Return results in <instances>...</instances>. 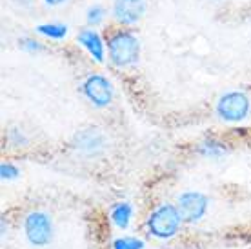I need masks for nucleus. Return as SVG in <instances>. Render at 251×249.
<instances>
[{
	"instance_id": "6",
	"label": "nucleus",
	"mask_w": 251,
	"mask_h": 249,
	"mask_svg": "<svg viewBox=\"0 0 251 249\" xmlns=\"http://www.w3.org/2000/svg\"><path fill=\"white\" fill-rule=\"evenodd\" d=\"M82 91L95 107H107L113 102V86L102 75L88 76L82 86Z\"/></svg>"
},
{
	"instance_id": "18",
	"label": "nucleus",
	"mask_w": 251,
	"mask_h": 249,
	"mask_svg": "<svg viewBox=\"0 0 251 249\" xmlns=\"http://www.w3.org/2000/svg\"><path fill=\"white\" fill-rule=\"evenodd\" d=\"M6 231H7V225H6V217H4L2 218V237H6L7 235Z\"/></svg>"
},
{
	"instance_id": "3",
	"label": "nucleus",
	"mask_w": 251,
	"mask_h": 249,
	"mask_svg": "<svg viewBox=\"0 0 251 249\" xmlns=\"http://www.w3.org/2000/svg\"><path fill=\"white\" fill-rule=\"evenodd\" d=\"M24 235L33 248L50 246L55 235L51 217L46 211H29L24 218Z\"/></svg>"
},
{
	"instance_id": "4",
	"label": "nucleus",
	"mask_w": 251,
	"mask_h": 249,
	"mask_svg": "<svg viewBox=\"0 0 251 249\" xmlns=\"http://www.w3.org/2000/svg\"><path fill=\"white\" fill-rule=\"evenodd\" d=\"M251 102L248 95L242 91H229L219 99L215 111L219 115V119L226 120V122H240L248 117Z\"/></svg>"
},
{
	"instance_id": "15",
	"label": "nucleus",
	"mask_w": 251,
	"mask_h": 249,
	"mask_svg": "<svg viewBox=\"0 0 251 249\" xmlns=\"http://www.w3.org/2000/svg\"><path fill=\"white\" fill-rule=\"evenodd\" d=\"M19 168L11 162H2L0 164V176H2V180H15V178H19Z\"/></svg>"
},
{
	"instance_id": "17",
	"label": "nucleus",
	"mask_w": 251,
	"mask_h": 249,
	"mask_svg": "<svg viewBox=\"0 0 251 249\" xmlns=\"http://www.w3.org/2000/svg\"><path fill=\"white\" fill-rule=\"evenodd\" d=\"M48 6H60V4H64L66 0H44Z\"/></svg>"
},
{
	"instance_id": "10",
	"label": "nucleus",
	"mask_w": 251,
	"mask_h": 249,
	"mask_svg": "<svg viewBox=\"0 0 251 249\" xmlns=\"http://www.w3.org/2000/svg\"><path fill=\"white\" fill-rule=\"evenodd\" d=\"M197 153L204 158H209V160H220L229 153V148L226 142H220L217 138H206L204 142L199 144Z\"/></svg>"
},
{
	"instance_id": "1",
	"label": "nucleus",
	"mask_w": 251,
	"mask_h": 249,
	"mask_svg": "<svg viewBox=\"0 0 251 249\" xmlns=\"http://www.w3.org/2000/svg\"><path fill=\"white\" fill-rule=\"evenodd\" d=\"M182 222L184 220L180 217L178 207L173 206V204H162L155 211H151V215L148 217V222H146V227H148V233L153 238L168 240V238H173L180 231Z\"/></svg>"
},
{
	"instance_id": "5",
	"label": "nucleus",
	"mask_w": 251,
	"mask_h": 249,
	"mask_svg": "<svg viewBox=\"0 0 251 249\" xmlns=\"http://www.w3.org/2000/svg\"><path fill=\"white\" fill-rule=\"evenodd\" d=\"M176 207L184 222L197 224L201 222L209 207V199L201 191H184L176 199Z\"/></svg>"
},
{
	"instance_id": "12",
	"label": "nucleus",
	"mask_w": 251,
	"mask_h": 249,
	"mask_svg": "<svg viewBox=\"0 0 251 249\" xmlns=\"http://www.w3.org/2000/svg\"><path fill=\"white\" fill-rule=\"evenodd\" d=\"M37 31L40 35H46L50 38H55V40H60L68 35V25L64 24H40L37 27Z\"/></svg>"
},
{
	"instance_id": "9",
	"label": "nucleus",
	"mask_w": 251,
	"mask_h": 249,
	"mask_svg": "<svg viewBox=\"0 0 251 249\" xmlns=\"http://www.w3.org/2000/svg\"><path fill=\"white\" fill-rule=\"evenodd\" d=\"M78 42L84 46V50L88 51L97 62H102V60H104L106 48H104V42H102L100 35L95 31V29H82V31L78 33Z\"/></svg>"
},
{
	"instance_id": "16",
	"label": "nucleus",
	"mask_w": 251,
	"mask_h": 249,
	"mask_svg": "<svg viewBox=\"0 0 251 249\" xmlns=\"http://www.w3.org/2000/svg\"><path fill=\"white\" fill-rule=\"evenodd\" d=\"M20 48L24 51H29V53H37V51L42 50V46H40L37 40H31V38H24V40L20 42Z\"/></svg>"
},
{
	"instance_id": "11",
	"label": "nucleus",
	"mask_w": 251,
	"mask_h": 249,
	"mask_svg": "<svg viewBox=\"0 0 251 249\" xmlns=\"http://www.w3.org/2000/svg\"><path fill=\"white\" fill-rule=\"evenodd\" d=\"M109 218H111L115 227H119L122 231L127 229L133 218V206L129 202H119V204H115L111 207V211H109Z\"/></svg>"
},
{
	"instance_id": "7",
	"label": "nucleus",
	"mask_w": 251,
	"mask_h": 249,
	"mask_svg": "<svg viewBox=\"0 0 251 249\" xmlns=\"http://www.w3.org/2000/svg\"><path fill=\"white\" fill-rule=\"evenodd\" d=\"M146 11V0H113V17L124 25L137 24Z\"/></svg>"
},
{
	"instance_id": "14",
	"label": "nucleus",
	"mask_w": 251,
	"mask_h": 249,
	"mask_svg": "<svg viewBox=\"0 0 251 249\" xmlns=\"http://www.w3.org/2000/svg\"><path fill=\"white\" fill-rule=\"evenodd\" d=\"M104 19H106V9L102 6H91L88 9V13H86V20H88L89 25H99L104 22Z\"/></svg>"
},
{
	"instance_id": "13",
	"label": "nucleus",
	"mask_w": 251,
	"mask_h": 249,
	"mask_svg": "<svg viewBox=\"0 0 251 249\" xmlns=\"http://www.w3.org/2000/svg\"><path fill=\"white\" fill-rule=\"evenodd\" d=\"M146 244L137 237H120L113 242V249H144Z\"/></svg>"
},
{
	"instance_id": "8",
	"label": "nucleus",
	"mask_w": 251,
	"mask_h": 249,
	"mask_svg": "<svg viewBox=\"0 0 251 249\" xmlns=\"http://www.w3.org/2000/svg\"><path fill=\"white\" fill-rule=\"evenodd\" d=\"M76 149L84 155H99L106 149V138L99 129H86L76 137Z\"/></svg>"
},
{
	"instance_id": "2",
	"label": "nucleus",
	"mask_w": 251,
	"mask_h": 249,
	"mask_svg": "<svg viewBox=\"0 0 251 249\" xmlns=\"http://www.w3.org/2000/svg\"><path fill=\"white\" fill-rule=\"evenodd\" d=\"M107 53L109 60L117 68H127L138 60L140 44L137 37L129 31H117L107 40Z\"/></svg>"
}]
</instances>
